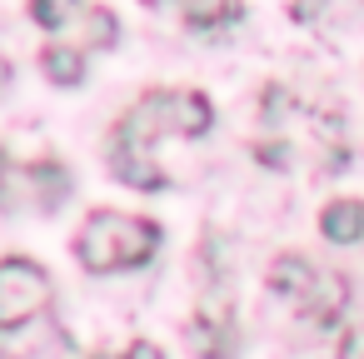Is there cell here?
Instances as JSON below:
<instances>
[{"mask_svg":"<svg viewBox=\"0 0 364 359\" xmlns=\"http://www.w3.org/2000/svg\"><path fill=\"white\" fill-rule=\"evenodd\" d=\"M185 339L195 344L200 359H230L235 344H240V334H235V309L220 304V294L210 289L205 304H200V314H195V324L185 329Z\"/></svg>","mask_w":364,"mask_h":359,"instance_id":"obj_7","label":"cell"},{"mask_svg":"<svg viewBox=\"0 0 364 359\" xmlns=\"http://www.w3.org/2000/svg\"><path fill=\"white\" fill-rule=\"evenodd\" d=\"M339 359H364V324H354V329L339 339Z\"/></svg>","mask_w":364,"mask_h":359,"instance_id":"obj_11","label":"cell"},{"mask_svg":"<svg viewBox=\"0 0 364 359\" xmlns=\"http://www.w3.org/2000/svg\"><path fill=\"white\" fill-rule=\"evenodd\" d=\"M100 359H165V354H160V349H155L150 339H135V344H130L125 354H100Z\"/></svg>","mask_w":364,"mask_h":359,"instance_id":"obj_12","label":"cell"},{"mask_svg":"<svg viewBox=\"0 0 364 359\" xmlns=\"http://www.w3.org/2000/svg\"><path fill=\"white\" fill-rule=\"evenodd\" d=\"M319 235L334 240V245L364 240V200H329L319 210Z\"/></svg>","mask_w":364,"mask_h":359,"instance_id":"obj_8","label":"cell"},{"mask_svg":"<svg viewBox=\"0 0 364 359\" xmlns=\"http://www.w3.org/2000/svg\"><path fill=\"white\" fill-rule=\"evenodd\" d=\"M269 289H274L279 299H289V304L299 309V319H309V324H319V329L339 324L344 309H349V279L334 274V269H319V264L304 259V254H279V259L269 264Z\"/></svg>","mask_w":364,"mask_h":359,"instance_id":"obj_4","label":"cell"},{"mask_svg":"<svg viewBox=\"0 0 364 359\" xmlns=\"http://www.w3.org/2000/svg\"><path fill=\"white\" fill-rule=\"evenodd\" d=\"M6 185H11V155L0 150V195H6Z\"/></svg>","mask_w":364,"mask_h":359,"instance_id":"obj_13","label":"cell"},{"mask_svg":"<svg viewBox=\"0 0 364 359\" xmlns=\"http://www.w3.org/2000/svg\"><path fill=\"white\" fill-rule=\"evenodd\" d=\"M6 80H11V65H6V60H0V90H6Z\"/></svg>","mask_w":364,"mask_h":359,"instance_id":"obj_14","label":"cell"},{"mask_svg":"<svg viewBox=\"0 0 364 359\" xmlns=\"http://www.w3.org/2000/svg\"><path fill=\"white\" fill-rule=\"evenodd\" d=\"M215 125V105L200 90H145L110 135V175L130 190H165L160 140H200Z\"/></svg>","mask_w":364,"mask_h":359,"instance_id":"obj_1","label":"cell"},{"mask_svg":"<svg viewBox=\"0 0 364 359\" xmlns=\"http://www.w3.org/2000/svg\"><path fill=\"white\" fill-rule=\"evenodd\" d=\"M165 230L145 215H125V210H95L85 215L80 235H75V259L90 274H120V269H140L160 254Z\"/></svg>","mask_w":364,"mask_h":359,"instance_id":"obj_3","label":"cell"},{"mask_svg":"<svg viewBox=\"0 0 364 359\" xmlns=\"http://www.w3.org/2000/svg\"><path fill=\"white\" fill-rule=\"evenodd\" d=\"M55 299L50 269L41 259L26 254H6L0 259V329H21L31 319H41Z\"/></svg>","mask_w":364,"mask_h":359,"instance_id":"obj_6","label":"cell"},{"mask_svg":"<svg viewBox=\"0 0 364 359\" xmlns=\"http://www.w3.org/2000/svg\"><path fill=\"white\" fill-rule=\"evenodd\" d=\"M31 21L55 45H75L85 55L115 45V36H120V21L95 0H31Z\"/></svg>","mask_w":364,"mask_h":359,"instance_id":"obj_5","label":"cell"},{"mask_svg":"<svg viewBox=\"0 0 364 359\" xmlns=\"http://www.w3.org/2000/svg\"><path fill=\"white\" fill-rule=\"evenodd\" d=\"M245 16L240 0H185V26L200 31V36H215L225 26H235Z\"/></svg>","mask_w":364,"mask_h":359,"instance_id":"obj_9","label":"cell"},{"mask_svg":"<svg viewBox=\"0 0 364 359\" xmlns=\"http://www.w3.org/2000/svg\"><path fill=\"white\" fill-rule=\"evenodd\" d=\"M145 6H165V0H145Z\"/></svg>","mask_w":364,"mask_h":359,"instance_id":"obj_15","label":"cell"},{"mask_svg":"<svg viewBox=\"0 0 364 359\" xmlns=\"http://www.w3.org/2000/svg\"><path fill=\"white\" fill-rule=\"evenodd\" d=\"M41 70L55 80V85H80L85 80V50H75V45H46V55H41Z\"/></svg>","mask_w":364,"mask_h":359,"instance_id":"obj_10","label":"cell"},{"mask_svg":"<svg viewBox=\"0 0 364 359\" xmlns=\"http://www.w3.org/2000/svg\"><path fill=\"white\" fill-rule=\"evenodd\" d=\"M255 155L269 170H289L299 160H319L324 175L349 165V145H344V125L339 115H324L314 105H304L294 90L269 85L259 95V130H255Z\"/></svg>","mask_w":364,"mask_h":359,"instance_id":"obj_2","label":"cell"}]
</instances>
